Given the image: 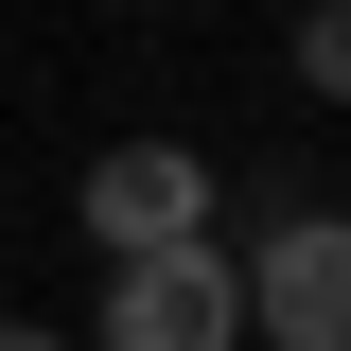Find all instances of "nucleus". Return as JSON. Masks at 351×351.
<instances>
[{
	"label": "nucleus",
	"mask_w": 351,
	"mask_h": 351,
	"mask_svg": "<svg viewBox=\"0 0 351 351\" xmlns=\"http://www.w3.org/2000/svg\"><path fill=\"white\" fill-rule=\"evenodd\" d=\"M106 351H246V281H228L211 228H193V246H123V263H106Z\"/></svg>",
	"instance_id": "obj_1"
},
{
	"label": "nucleus",
	"mask_w": 351,
	"mask_h": 351,
	"mask_svg": "<svg viewBox=\"0 0 351 351\" xmlns=\"http://www.w3.org/2000/svg\"><path fill=\"white\" fill-rule=\"evenodd\" d=\"M263 351H351V211H281L263 246H228Z\"/></svg>",
	"instance_id": "obj_2"
},
{
	"label": "nucleus",
	"mask_w": 351,
	"mask_h": 351,
	"mask_svg": "<svg viewBox=\"0 0 351 351\" xmlns=\"http://www.w3.org/2000/svg\"><path fill=\"white\" fill-rule=\"evenodd\" d=\"M211 228V158L193 141H106L88 158V246L123 263V246H193Z\"/></svg>",
	"instance_id": "obj_3"
},
{
	"label": "nucleus",
	"mask_w": 351,
	"mask_h": 351,
	"mask_svg": "<svg viewBox=\"0 0 351 351\" xmlns=\"http://www.w3.org/2000/svg\"><path fill=\"white\" fill-rule=\"evenodd\" d=\"M299 88H316V106H351V0H316V18H299Z\"/></svg>",
	"instance_id": "obj_4"
},
{
	"label": "nucleus",
	"mask_w": 351,
	"mask_h": 351,
	"mask_svg": "<svg viewBox=\"0 0 351 351\" xmlns=\"http://www.w3.org/2000/svg\"><path fill=\"white\" fill-rule=\"evenodd\" d=\"M0 351H71V334H36V316H0Z\"/></svg>",
	"instance_id": "obj_5"
}]
</instances>
